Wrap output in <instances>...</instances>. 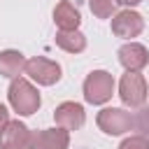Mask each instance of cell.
Returning a JSON list of instances; mask_svg holds the SVG:
<instances>
[{
	"label": "cell",
	"mask_w": 149,
	"mask_h": 149,
	"mask_svg": "<svg viewBox=\"0 0 149 149\" xmlns=\"http://www.w3.org/2000/svg\"><path fill=\"white\" fill-rule=\"evenodd\" d=\"M119 98L128 107H142L147 102V79L140 72H126L119 81Z\"/></svg>",
	"instance_id": "4"
},
{
	"label": "cell",
	"mask_w": 149,
	"mask_h": 149,
	"mask_svg": "<svg viewBox=\"0 0 149 149\" xmlns=\"http://www.w3.org/2000/svg\"><path fill=\"white\" fill-rule=\"evenodd\" d=\"M142 0H116V5H126V7H135V5H140Z\"/></svg>",
	"instance_id": "18"
},
{
	"label": "cell",
	"mask_w": 149,
	"mask_h": 149,
	"mask_svg": "<svg viewBox=\"0 0 149 149\" xmlns=\"http://www.w3.org/2000/svg\"><path fill=\"white\" fill-rule=\"evenodd\" d=\"M119 149H149V140L144 135H130L119 144Z\"/></svg>",
	"instance_id": "16"
},
{
	"label": "cell",
	"mask_w": 149,
	"mask_h": 149,
	"mask_svg": "<svg viewBox=\"0 0 149 149\" xmlns=\"http://www.w3.org/2000/svg\"><path fill=\"white\" fill-rule=\"evenodd\" d=\"M68 144H70V130H65V128H44V130L33 133L28 149H68Z\"/></svg>",
	"instance_id": "7"
},
{
	"label": "cell",
	"mask_w": 149,
	"mask_h": 149,
	"mask_svg": "<svg viewBox=\"0 0 149 149\" xmlns=\"http://www.w3.org/2000/svg\"><path fill=\"white\" fill-rule=\"evenodd\" d=\"M95 123L105 135H123L135 128V116L123 107H105L98 112Z\"/></svg>",
	"instance_id": "2"
},
{
	"label": "cell",
	"mask_w": 149,
	"mask_h": 149,
	"mask_svg": "<svg viewBox=\"0 0 149 149\" xmlns=\"http://www.w3.org/2000/svg\"><path fill=\"white\" fill-rule=\"evenodd\" d=\"M114 93V77L107 70H93L84 79V100L91 105H102Z\"/></svg>",
	"instance_id": "3"
},
{
	"label": "cell",
	"mask_w": 149,
	"mask_h": 149,
	"mask_svg": "<svg viewBox=\"0 0 149 149\" xmlns=\"http://www.w3.org/2000/svg\"><path fill=\"white\" fill-rule=\"evenodd\" d=\"M26 56L16 49H5L0 51V74L2 77H9V79H16L21 72H26Z\"/></svg>",
	"instance_id": "12"
},
{
	"label": "cell",
	"mask_w": 149,
	"mask_h": 149,
	"mask_svg": "<svg viewBox=\"0 0 149 149\" xmlns=\"http://www.w3.org/2000/svg\"><path fill=\"white\" fill-rule=\"evenodd\" d=\"M7 100H9L12 109H14L16 114H21V116L35 114V112L40 109V105H42V98H40L37 88H35L28 79H23V77L12 79L9 91H7Z\"/></svg>",
	"instance_id": "1"
},
{
	"label": "cell",
	"mask_w": 149,
	"mask_h": 149,
	"mask_svg": "<svg viewBox=\"0 0 149 149\" xmlns=\"http://www.w3.org/2000/svg\"><path fill=\"white\" fill-rule=\"evenodd\" d=\"M116 56H119V63L126 68V72H140L149 63V51L140 42H126L116 51Z\"/></svg>",
	"instance_id": "8"
},
{
	"label": "cell",
	"mask_w": 149,
	"mask_h": 149,
	"mask_svg": "<svg viewBox=\"0 0 149 149\" xmlns=\"http://www.w3.org/2000/svg\"><path fill=\"white\" fill-rule=\"evenodd\" d=\"M88 9L98 19H109L116 9V0H88Z\"/></svg>",
	"instance_id": "14"
},
{
	"label": "cell",
	"mask_w": 149,
	"mask_h": 149,
	"mask_svg": "<svg viewBox=\"0 0 149 149\" xmlns=\"http://www.w3.org/2000/svg\"><path fill=\"white\" fill-rule=\"evenodd\" d=\"M7 123H9V112H7L5 105H0V130H2Z\"/></svg>",
	"instance_id": "17"
},
{
	"label": "cell",
	"mask_w": 149,
	"mask_h": 149,
	"mask_svg": "<svg viewBox=\"0 0 149 149\" xmlns=\"http://www.w3.org/2000/svg\"><path fill=\"white\" fill-rule=\"evenodd\" d=\"M135 130L137 135H144L149 140V105H142L140 112L135 114Z\"/></svg>",
	"instance_id": "15"
},
{
	"label": "cell",
	"mask_w": 149,
	"mask_h": 149,
	"mask_svg": "<svg viewBox=\"0 0 149 149\" xmlns=\"http://www.w3.org/2000/svg\"><path fill=\"white\" fill-rule=\"evenodd\" d=\"M30 137H33V133L28 130L26 123H21L19 119L9 121L0 130V149H28Z\"/></svg>",
	"instance_id": "9"
},
{
	"label": "cell",
	"mask_w": 149,
	"mask_h": 149,
	"mask_svg": "<svg viewBox=\"0 0 149 149\" xmlns=\"http://www.w3.org/2000/svg\"><path fill=\"white\" fill-rule=\"evenodd\" d=\"M56 47H61L68 54H81L86 49V37L79 30H58L56 33Z\"/></svg>",
	"instance_id": "13"
},
{
	"label": "cell",
	"mask_w": 149,
	"mask_h": 149,
	"mask_svg": "<svg viewBox=\"0 0 149 149\" xmlns=\"http://www.w3.org/2000/svg\"><path fill=\"white\" fill-rule=\"evenodd\" d=\"M54 21H56L58 30H77L79 21H81V14L70 0H61L54 7Z\"/></svg>",
	"instance_id": "11"
},
{
	"label": "cell",
	"mask_w": 149,
	"mask_h": 149,
	"mask_svg": "<svg viewBox=\"0 0 149 149\" xmlns=\"http://www.w3.org/2000/svg\"><path fill=\"white\" fill-rule=\"evenodd\" d=\"M84 107L79 102H61L56 109H54V121L58 128H65V130H77L84 126Z\"/></svg>",
	"instance_id": "10"
},
{
	"label": "cell",
	"mask_w": 149,
	"mask_h": 149,
	"mask_svg": "<svg viewBox=\"0 0 149 149\" xmlns=\"http://www.w3.org/2000/svg\"><path fill=\"white\" fill-rule=\"evenodd\" d=\"M26 74L33 81H37L40 86H54L61 79V65L44 56H35L26 63Z\"/></svg>",
	"instance_id": "5"
},
{
	"label": "cell",
	"mask_w": 149,
	"mask_h": 149,
	"mask_svg": "<svg viewBox=\"0 0 149 149\" xmlns=\"http://www.w3.org/2000/svg\"><path fill=\"white\" fill-rule=\"evenodd\" d=\"M144 30V19L142 14L133 12V9H123L112 19V33L121 40H133Z\"/></svg>",
	"instance_id": "6"
}]
</instances>
